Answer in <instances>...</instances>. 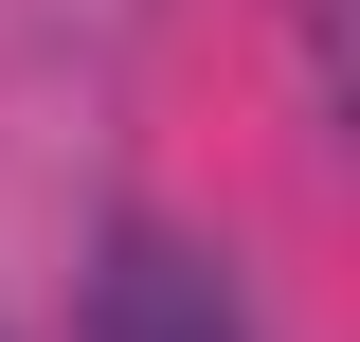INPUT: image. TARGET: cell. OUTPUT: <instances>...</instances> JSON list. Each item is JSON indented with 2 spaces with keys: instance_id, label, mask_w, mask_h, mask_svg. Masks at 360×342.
Returning <instances> with one entry per match:
<instances>
[{
  "instance_id": "cell-1",
  "label": "cell",
  "mask_w": 360,
  "mask_h": 342,
  "mask_svg": "<svg viewBox=\"0 0 360 342\" xmlns=\"http://www.w3.org/2000/svg\"><path fill=\"white\" fill-rule=\"evenodd\" d=\"M90 342H252L217 253H180V234H127V253L90 270Z\"/></svg>"
}]
</instances>
